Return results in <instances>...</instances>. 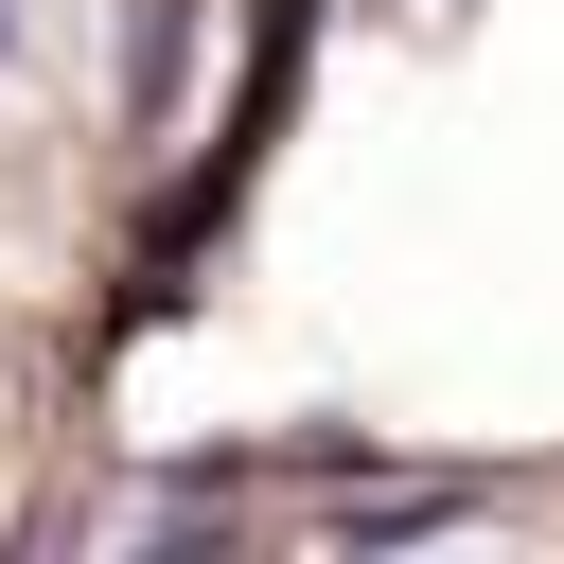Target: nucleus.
I'll use <instances>...</instances> for the list:
<instances>
[{
  "instance_id": "1",
  "label": "nucleus",
  "mask_w": 564,
  "mask_h": 564,
  "mask_svg": "<svg viewBox=\"0 0 564 564\" xmlns=\"http://www.w3.org/2000/svg\"><path fill=\"white\" fill-rule=\"evenodd\" d=\"M0 53H18V18H0Z\"/></svg>"
}]
</instances>
